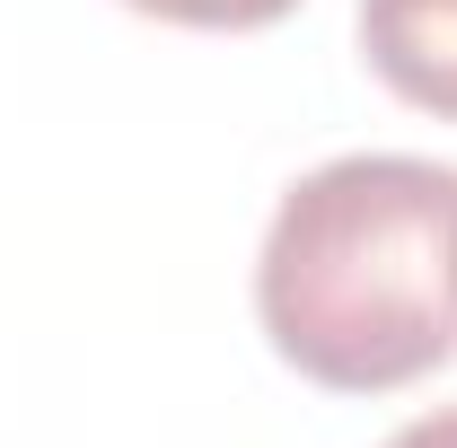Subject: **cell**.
Masks as SVG:
<instances>
[{
    "label": "cell",
    "instance_id": "cell-3",
    "mask_svg": "<svg viewBox=\"0 0 457 448\" xmlns=\"http://www.w3.org/2000/svg\"><path fill=\"white\" fill-rule=\"evenodd\" d=\"M123 9H141V18H168V27H228V36H246V27H273V18H290L299 0H123Z\"/></svg>",
    "mask_w": 457,
    "mask_h": 448
},
{
    "label": "cell",
    "instance_id": "cell-2",
    "mask_svg": "<svg viewBox=\"0 0 457 448\" xmlns=\"http://www.w3.org/2000/svg\"><path fill=\"white\" fill-rule=\"evenodd\" d=\"M361 62L404 106L457 123V0H361Z\"/></svg>",
    "mask_w": 457,
    "mask_h": 448
},
{
    "label": "cell",
    "instance_id": "cell-1",
    "mask_svg": "<svg viewBox=\"0 0 457 448\" xmlns=\"http://www.w3.org/2000/svg\"><path fill=\"white\" fill-rule=\"evenodd\" d=\"M255 317L299 378L387 395L457 361V168L361 150L282 194Z\"/></svg>",
    "mask_w": 457,
    "mask_h": 448
},
{
    "label": "cell",
    "instance_id": "cell-4",
    "mask_svg": "<svg viewBox=\"0 0 457 448\" xmlns=\"http://www.w3.org/2000/svg\"><path fill=\"white\" fill-rule=\"evenodd\" d=\"M387 448H457V404H440V413H422V422H404Z\"/></svg>",
    "mask_w": 457,
    "mask_h": 448
}]
</instances>
